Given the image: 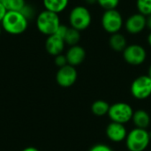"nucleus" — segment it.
Wrapping results in <instances>:
<instances>
[{
    "label": "nucleus",
    "instance_id": "32",
    "mask_svg": "<svg viewBox=\"0 0 151 151\" xmlns=\"http://www.w3.org/2000/svg\"><path fill=\"white\" fill-rule=\"evenodd\" d=\"M2 26H1V23H0V35H1V33H2Z\"/></svg>",
    "mask_w": 151,
    "mask_h": 151
},
{
    "label": "nucleus",
    "instance_id": "22",
    "mask_svg": "<svg viewBox=\"0 0 151 151\" xmlns=\"http://www.w3.org/2000/svg\"><path fill=\"white\" fill-rule=\"evenodd\" d=\"M20 12H21L28 20L31 19L34 17V15H35V11H34L33 7H32L31 5L27 4L24 6V8L20 11Z\"/></svg>",
    "mask_w": 151,
    "mask_h": 151
},
{
    "label": "nucleus",
    "instance_id": "14",
    "mask_svg": "<svg viewBox=\"0 0 151 151\" xmlns=\"http://www.w3.org/2000/svg\"><path fill=\"white\" fill-rule=\"evenodd\" d=\"M132 120L135 127L141 129H147V127L150 124V116L146 111L138 110L136 111H134Z\"/></svg>",
    "mask_w": 151,
    "mask_h": 151
},
{
    "label": "nucleus",
    "instance_id": "7",
    "mask_svg": "<svg viewBox=\"0 0 151 151\" xmlns=\"http://www.w3.org/2000/svg\"><path fill=\"white\" fill-rule=\"evenodd\" d=\"M131 94L138 100L147 99L151 96V79L149 75H142L134 80L131 84Z\"/></svg>",
    "mask_w": 151,
    "mask_h": 151
},
{
    "label": "nucleus",
    "instance_id": "21",
    "mask_svg": "<svg viewBox=\"0 0 151 151\" xmlns=\"http://www.w3.org/2000/svg\"><path fill=\"white\" fill-rule=\"evenodd\" d=\"M97 4L104 10H112L118 7L119 0H97Z\"/></svg>",
    "mask_w": 151,
    "mask_h": 151
},
{
    "label": "nucleus",
    "instance_id": "30",
    "mask_svg": "<svg viewBox=\"0 0 151 151\" xmlns=\"http://www.w3.org/2000/svg\"><path fill=\"white\" fill-rule=\"evenodd\" d=\"M147 41H148V43H149V45H150V46L151 47V31H150V33L149 34V35H148Z\"/></svg>",
    "mask_w": 151,
    "mask_h": 151
},
{
    "label": "nucleus",
    "instance_id": "16",
    "mask_svg": "<svg viewBox=\"0 0 151 151\" xmlns=\"http://www.w3.org/2000/svg\"><path fill=\"white\" fill-rule=\"evenodd\" d=\"M109 43L111 48L115 50V51H123L127 45V39L126 37L119 34V33H116L111 35L110 40H109Z\"/></svg>",
    "mask_w": 151,
    "mask_h": 151
},
{
    "label": "nucleus",
    "instance_id": "27",
    "mask_svg": "<svg viewBox=\"0 0 151 151\" xmlns=\"http://www.w3.org/2000/svg\"><path fill=\"white\" fill-rule=\"evenodd\" d=\"M146 27L151 31V15L146 17Z\"/></svg>",
    "mask_w": 151,
    "mask_h": 151
},
{
    "label": "nucleus",
    "instance_id": "17",
    "mask_svg": "<svg viewBox=\"0 0 151 151\" xmlns=\"http://www.w3.org/2000/svg\"><path fill=\"white\" fill-rule=\"evenodd\" d=\"M110 104L104 100H96L91 105V111L94 115L97 117H103L104 115H108Z\"/></svg>",
    "mask_w": 151,
    "mask_h": 151
},
{
    "label": "nucleus",
    "instance_id": "31",
    "mask_svg": "<svg viewBox=\"0 0 151 151\" xmlns=\"http://www.w3.org/2000/svg\"><path fill=\"white\" fill-rule=\"evenodd\" d=\"M148 75L150 76V78L151 79V65H150V67H149V71H148Z\"/></svg>",
    "mask_w": 151,
    "mask_h": 151
},
{
    "label": "nucleus",
    "instance_id": "10",
    "mask_svg": "<svg viewBox=\"0 0 151 151\" xmlns=\"http://www.w3.org/2000/svg\"><path fill=\"white\" fill-rule=\"evenodd\" d=\"M146 27V17L141 13H134L127 18L125 22L126 30L131 35H138Z\"/></svg>",
    "mask_w": 151,
    "mask_h": 151
},
{
    "label": "nucleus",
    "instance_id": "13",
    "mask_svg": "<svg viewBox=\"0 0 151 151\" xmlns=\"http://www.w3.org/2000/svg\"><path fill=\"white\" fill-rule=\"evenodd\" d=\"M65 57H66L68 65L75 67L76 65H81L84 61L86 58V51L81 46L78 44L70 46V48L66 51Z\"/></svg>",
    "mask_w": 151,
    "mask_h": 151
},
{
    "label": "nucleus",
    "instance_id": "9",
    "mask_svg": "<svg viewBox=\"0 0 151 151\" xmlns=\"http://www.w3.org/2000/svg\"><path fill=\"white\" fill-rule=\"evenodd\" d=\"M78 73L74 66L66 65L60 67L56 74V81L58 84L63 88H69L73 86L77 81Z\"/></svg>",
    "mask_w": 151,
    "mask_h": 151
},
{
    "label": "nucleus",
    "instance_id": "4",
    "mask_svg": "<svg viewBox=\"0 0 151 151\" xmlns=\"http://www.w3.org/2000/svg\"><path fill=\"white\" fill-rule=\"evenodd\" d=\"M92 21V16L89 10L83 5L73 7L69 13V23L71 27L79 31L88 28Z\"/></svg>",
    "mask_w": 151,
    "mask_h": 151
},
{
    "label": "nucleus",
    "instance_id": "19",
    "mask_svg": "<svg viewBox=\"0 0 151 151\" xmlns=\"http://www.w3.org/2000/svg\"><path fill=\"white\" fill-rule=\"evenodd\" d=\"M2 3L6 8L7 12H20L27 4L25 0H4Z\"/></svg>",
    "mask_w": 151,
    "mask_h": 151
},
{
    "label": "nucleus",
    "instance_id": "5",
    "mask_svg": "<svg viewBox=\"0 0 151 151\" xmlns=\"http://www.w3.org/2000/svg\"><path fill=\"white\" fill-rule=\"evenodd\" d=\"M134 115V110L132 106L124 102H119L110 106L108 116L111 122L119 124H127L132 120Z\"/></svg>",
    "mask_w": 151,
    "mask_h": 151
},
{
    "label": "nucleus",
    "instance_id": "28",
    "mask_svg": "<svg viewBox=\"0 0 151 151\" xmlns=\"http://www.w3.org/2000/svg\"><path fill=\"white\" fill-rule=\"evenodd\" d=\"M22 151H39L37 149L34 148V147H27L26 149H24Z\"/></svg>",
    "mask_w": 151,
    "mask_h": 151
},
{
    "label": "nucleus",
    "instance_id": "12",
    "mask_svg": "<svg viewBox=\"0 0 151 151\" xmlns=\"http://www.w3.org/2000/svg\"><path fill=\"white\" fill-rule=\"evenodd\" d=\"M65 46V40L57 35L56 34L49 35L45 42V49L47 52L51 56H58L59 54H62L64 49Z\"/></svg>",
    "mask_w": 151,
    "mask_h": 151
},
{
    "label": "nucleus",
    "instance_id": "15",
    "mask_svg": "<svg viewBox=\"0 0 151 151\" xmlns=\"http://www.w3.org/2000/svg\"><path fill=\"white\" fill-rule=\"evenodd\" d=\"M69 1L70 0H42V4L45 10L59 14L67 8Z\"/></svg>",
    "mask_w": 151,
    "mask_h": 151
},
{
    "label": "nucleus",
    "instance_id": "23",
    "mask_svg": "<svg viewBox=\"0 0 151 151\" xmlns=\"http://www.w3.org/2000/svg\"><path fill=\"white\" fill-rule=\"evenodd\" d=\"M55 64H56V65L58 66L59 68H60V67H63V66H65V65H68L65 55L59 54V55L56 56V57H55Z\"/></svg>",
    "mask_w": 151,
    "mask_h": 151
},
{
    "label": "nucleus",
    "instance_id": "1",
    "mask_svg": "<svg viewBox=\"0 0 151 151\" xmlns=\"http://www.w3.org/2000/svg\"><path fill=\"white\" fill-rule=\"evenodd\" d=\"M2 28L10 35H20L28 27V19L20 12L8 11L1 22Z\"/></svg>",
    "mask_w": 151,
    "mask_h": 151
},
{
    "label": "nucleus",
    "instance_id": "8",
    "mask_svg": "<svg viewBox=\"0 0 151 151\" xmlns=\"http://www.w3.org/2000/svg\"><path fill=\"white\" fill-rule=\"evenodd\" d=\"M123 58L125 61L131 65H140L145 62L147 52L142 45L131 44L127 45L123 50Z\"/></svg>",
    "mask_w": 151,
    "mask_h": 151
},
{
    "label": "nucleus",
    "instance_id": "20",
    "mask_svg": "<svg viewBox=\"0 0 151 151\" xmlns=\"http://www.w3.org/2000/svg\"><path fill=\"white\" fill-rule=\"evenodd\" d=\"M136 7L139 13L145 17L151 15V0H136Z\"/></svg>",
    "mask_w": 151,
    "mask_h": 151
},
{
    "label": "nucleus",
    "instance_id": "2",
    "mask_svg": "<svg viewBox=\"0 0 151 151\" xmlns=\"http://www.w3.org/2000/svg\"><path fill=\"white\" fill-rule=\"evenodd\" d=\"M35 22L39 32L47 36L54 35L61 25L58 14L47 10L41 12L37 15Z\"/></svg>",
    "mask_w": 151,
    "mask_h": 151
},
{
    "label": "nucleus",
    "instance_id": "29",
    "mask_svg": "<svg viewBox=\"0 0 151 151\" xmlns=\"http://www.w3.org/2000/svg\"><path fill=\"white\" fill-rule=\"evenodd\" d=\"M85 2L88 4H95L96 3H97V0H85Z\"/></svg>",
    "mask_w": 151,
    "mask_h": 151
},
{
    "label": "nucleus",
    "instance_id": "3",
    "mask_svg": "<svg viewBox=\"0 0 151 151\" xmlns=\"http://www.w3.org/2000/svg\"><path fill=\"white\" fill-rule=\"evenodd\" d=\"M151 135L146 129L134 128L126 138V145L129 151H144L149 146Z\"/></svg>",
    "mask_w": 151,
    "mask_h": 151
},
{
    "label": "nucleus",
    "instance_id": "24",
    "mask_svg": "<svg viewBox=\"0 0 151 151\" xmlns=\"http://www.w3.org/2000/svg\"><path fill=\"white\" fill-rule=\"evenodd\" d=\"M89 151H112V150L105 144L99 143V144H96L95 146H93L89 150Z\"/></svg>",
    "mask_w": 151,
    "mask_h": 151
},
{
    "label": "nucleus",
    "instance_id": "18",
    "mask_svg": "<svg viewBox=\"0 0 151 151\" xmlns=\"http://www.w3.org/2000/svg\"><path fill=\"white\" fill-rule=\"evenodd\" d=\"M64 40H65V44L67 45H70V46L77 45L81 40V31L74 29L73 27H69Z\"/></svg>",
    "mask_w": 151,
    "mask_h": 151
},
{
    "label": "nucleus",
    "instance_id": "11",
    "mask_svg": "<svg viewBox=\"0 0 151 151\" xmlns=\"http://www.w3.org/2000/svg\"><path fill=\"white\" fill-rule=\"evenodd\" d=\"M127 131L123 124L111 122L106 127V135L113 142H121L126 140Z\"/></svg>",
    "mask_w": 151,
    "mask_h": 151
},
{
    "label": "nucleus",
    "instance_id": "6",
    "mask_svg": "<svg viewBox=\"0 0 151 151\" xmlns=\"http://www.w3.org/2000/svg\"><path fill=\"white\" fill-rule=\"evenodd\" d=\"M101 24L103 28L111 35L119 33L123 27V17L117 9L105 10L104 12Z\"/></svg>",
    "mask_w": 151,
    "mask_h": 151
},
{
    "label": "nucleus",
    "instance_id": "25",
    "mask_svg": "<svg viewBox=\"0 0 151 151\" xmlns=\"http://www.w3.org/2000/svg\"><path fill=\"white\" fill-rule=\"evenodd\" d=\"M68 27L67 26H65V25H60L59 27H58V30L56 31V35H58V36H60V37H62L63 39L65 38V35H66V33H67V30H68Z\"/></svg>",
    "mask_w": 151,
    "mask_h": 151
},
{
    "label": "nucleus",
    "instance_id": "26",
    "mask_svg": "<svg viewBox=\"0 0 151 151\" xmlns=\"http://www.w3.org/2000/svg\"><path fill=\"white\" fill-rule=\"evenodd\" d=\"M6 12H7L6 8L4 7V5L3 4V3L0 1V23L2 22L3 19L4 18V16H5Z\"/></svg>",
    "mask_w": 151,
    "mask_h": 151
},
{
    "label": "nucleus",
    "instance_id": "33",
    "mask_svg": "<svg viewBox=\"0 0 151 151\" xmlns=\"http://www.w3.org/2000/svg\"><path fill=\"white\" fill-rule=\"evenodd\" d=\"M0 1H1V2H3V1H4V0H0Z\"/></svg>",
    "mask_w": 151,
    "mask_h": 151
}]
</instances>
